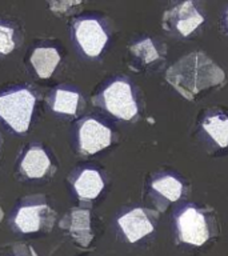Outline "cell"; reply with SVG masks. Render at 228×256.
<instances>
[{
    "instance_id": "d6986e66",
    "label": "cell",
    "mask_w": 228,
    "mask_h": 256,
    "mask_svg": "<svg viewBox=\"0 0 228 256\" xmlns=\"http://www.w3.org/2000/svg\"><path fill=\"white\" fill-rule=\"evenodd\" d=\"M86 4L79 0H62V2H50L48 8L52 14H55L59 18H70L79 12Z\"/></svg>"
},
{
    "instance_id": "7a4b0ae2",
    "label": "cell",
    "mask_w": 228,
    "mask_h": 256,
    "mask_svg": "<svg viewBox=\"0 0 228 256\" xmlns=\"http://www.w3.org/2000/svg\"><path fill=\"white\" fill-rule=\"evenodd\" d=\"M38 95L31 87L18 86L0 94V120L16 134L30 130Z\"/></svg>"
},
{
    "instance_id": "8fae6325",
    "label": "cell",
    "mask_w": 228,
    "mask_h": 256,
    "mask_svg": "<svg viewBox=\"0 0 228 256\" xmlns=\"http://www.w3.org/2000/svg\"><path fill=\"white\" fill-rule=\"evenodd\" d=\"M19 172L28 180H46L55 174V166L43 146L32 144L20 158Z\"/></svg>"
},
{
    "instance_id": "ac0fdd59",
    "label": "cell",
    "mask_w": 228,
    "mask_h": 256,
    "mask_svg": "<svg viewBox=\"0 0 228 256\" xmlns=\"http://www.w3.org/2000/svg\"><path fill=\"white\" fill-rule=\"evenodd\" d=\"M18 46L16 31L11 24L0 20V56H7L15 51Z\"/></svg>"
},
{
    "instance_id": "e0dca14e",
    "label": "cell",
    "mask_w": 228,
    "mask_h": 256,
    "mask_svg": "<svg viewBox=\"0 0 228 256\" xmlns=\"http://www.w3.org/2000/svg\"><path fill=\"white\" fill-rule=\"evenodd\" d=\"M202 128L218 147L228 148V116L220 114L207 116Z\"/></svg>"
},
{
    "instance_id": "ba28073f",
    "label": "cell",
    "mask_w": 228,
    "mask_h": 256,
    "mask_svg": "<svg viewBox=\"0 0 228 256\" xmlns=\"http://www.w3.org/2000/svg\"><path fill=\"white\" fill-rule=\"evenodd\" d=\"M204 22L206 16L198 8L195 2L188 0L175 4L164 12L162 26L163 30L170 32L171 35L187 38L192 35Z\"/></svg>"
},
{
    "instance_id": "9a60e30c",
    "label": "cell",
    "mask_w": 228,
    "mask_h": 256,
    "mask_svg": "<svg viewBox=\"0 0 228 256\" xmlns=\"http://www.w3.org/2000/svg\"><path fill=\"white\" fill-rule=\"evenodd\" d=\"M128 52L130 67L138 72L160 64L164 60V54L159 50L158 43L151 38H146L131 44L128 47Z\"/></svg>"
},
{
    "instance_id": "7402d4cb",
    "label": "cell",
    "mask_w": 228,
    "mask_h": 256,
    "mask_svg": "<svg viewBox=\"0 0 228 256\" xmlns=\"http://www.w3.org/2000/svg\"><path fill=\"white\" fill-rule=\"evenodd\" d=\"M3 218H4V211H3V208H2V206H0V223H2Z\"/></svg>"
},
{
    "instance_id": "277c9868",
    "label": "cell",
    "mask_w": 228,
    "mask_h": 256,
    "mask_svg": "<svg viewBox=\"0 0 228 256\" xmlns=\"http://www.w3.org/2000/svg\"><path fill=\"white\" fill-rule=\"evenodd\" d=\"M56 220V211L44 196H30L20 202L12 214L11 224L24 235L51 231Z\"/></svg>"
},
{
    "instance_id": "4fadbf2b",
    "label": "cell",
    "mask_w": 228,
    "mask_h": 256,
    "mask_svg": "<svg viewBox=\"0 0 228 256\" xmlns=\"http://www.w3.org/2000/svg\"><path fill=\"white\" fill-rule=\"evenodd\" d=\"M72 191L80 202H92L98 199L106 187V180L99 170L86 167L79 170L71 178Z\"/></svg>"
},
{
    "instance_id": "52a82bcc",
    "label": "cell",
    "mask_w": 228,
    "mask_h": 256,
    "mask_svg": "<svg viewBox=\"0 0 228 256\" xmlns=\"http://www.w3.org/2000/svg\"><path fill=\"white\" fill-rule=\"evenodd\" d=\"M114 140L115 134L103 120L94 116L79 120L76 127V144L82 155L91 156L102 152L112 146Z\"/></svg>"
},
{
    "instance_id": "6da1fadb",
    "label": "cell",
    "mask_w": 228,
    "mask_h": 256,
    "mask_svg": "<svg viewBox=\"0 0 228 256\" xmlns=\"http://www.w3.org/2000/svg\"><path fill=\"white\" fill-rule=\"evenodd\" d=\"M166 80L184 99L196 100L206 91L226 84V72L202 51L190 52L166 71Z\"/></svg>"
},
{
    "instance_id": "ffe728a7",
    "label": "cell",
    "mask_w": 228,
    "mask_h": 256,
    "mask_svg": "<svg viewBox=\"0 0 228 256\" xmlns=\"http://www.w3.org/2000/svg\"><path fill=\"white\" fill-rule=\"evenodd\" d=\"M4 256H39L34 247L27 244L16 243L11 244L10 247L6 248V255Z\"/></svg>"
},
{
    "instance_id": "8992f818",
    "label": "cell",
    "mask_w": 228,
    "mask_h": 256,
    "mask_svg": "<svg viewBox=\"0 0 228 256\" xmlns=\"http://www.w3.org/2000/svg\"><path fill=\"white\" fill-rule=\"evenodd\" d=\"M72 39L84 56L99 58L110 42L106 24L95 16H84L72 24Z\"/></svg>"
},
{
    "instance_id": "5bb4252c",
    "label": "cell",
    "mask_w": 228,
    "mask_h": 256,
    "mask_svg": "<svg viewBox=\"0 0 228 256\" xmlns=\"http://www.w3.org/2000/svg\"><path fill=\"white\" fill-rule=\"evenodd\" d=\"M83 98L76 88L70 86H58L48 96L51 111L60 116H78L83 108Z\"/></svg>"
},
{
    "instance_id": "9c48e42d",
    "label": "cell",
    "mask_w": 228,
    "mask_h": 256,
    "mask_svg": "<svg viewBox=\"0 0 228 256\" xmlns=\"http://www.w3.org/2000/svg\"><path fill=\"white\" fill-rule=\"evenodd\" d=\"M159 212L150 208H132L118 218V227L128 243H138L155 231Z\"/></svg>"
},
{
    "instance_id": "603a6c76",
    "label": "cell",
    "mask_w": 228,
    "mask_h": 256,
    "mask_svg": "<svg viewBox=\"0 0 228 256\" xmlns=\"http://www.w3.org/2000/svg\"><path fill=\"white\" fill-rule=\"evenodd\" d=\"M226 22H227V26H228V10L227 12H226Z\"/></svg>"
},
{
    "instance_id": "7c38bea8",
    "label": "cell",
    "mask_w": 228,
    "mask_h": 256,
    "mask_svg": "<svg viewBox=\"0 0 228 256\" xmlns=\"http://www.w3.org/2000/svg\"><path fill=\"white\" fill-rule=\"evenodd\" d=\"M184 191L183 182L171 174H160L150 182V194L158 212H164L172 203L182 199Z\"/></svg>"
},
{
    "instance_id": "44dd1931",
    "label": "cell",
    "mask_w": 228,
    "mask_h": 256,
    "mask_svg": "<svg viewBox=\"0 0 228 256\" xmlns=\"http://www.w3.org/2000/svg\"><path fill=\"white\" fill-rule=\"evenodd\" d=\"M2 151H3V138L0 135V158H2Z\"/></svg>"
},
{
    "instance_id": "2e32d148",
    "label": "cell",
    "mask_w": 228,
    "mask_h": 256,
    "mask_svg": "<svg viewBox=\"0 0 228 256\" xmlns=\"http://www.w3.org/2000/svg\"><path fill=\"white\" fill-rule=\"evenodd\" d=\"M62 62V55L59 50L52 46H39L34 48L30 56L34 71L40 79H50L59 67Z\"/></svg>"
},
{
    "instance_id": "5b68a950",
    "label": "cell",
    "mask_w": 228,
    "mask_h": 256,
    "mask_svg": "<svg viewBox=\"0 0 228 256\" xmlns=\"http://www.w3.org/2000/svg\"><path fill=\"white\" fill-rule=\"evenodd\" d=\"M214 223V216L206 208L188 204L176 215V234L182 243L202 247L211 239Z\"/></svg>"
},
{
    "instance_id": "30bf717a",
    "label": "cell",
    "mask_w": 228,
    "mask_h": 256,
    "mask_svg": "<svg viewBox=\"0 0 228 256\" xmlns=\"http://www.w3.org/2000/svg\"><path fill=\"white\" fill-rule=\"evenodd\" d=\"M62 231L67 232L72 242L82 248H88L95 240L94 216L91 208L74 207L59 222Z\"/></svg>"
},
{
    "instance_id": "3957f363",
    "label": "cell",
    "mask_w": 228,
    "mask_h": 256,
    "mask_svg": "<svg viewBox=\"0 0 228 256\" xmlns=\"http://www.w3.org/2000/svg\"><path fill=\"white\" fill-rule=\"evenodd\" d=\"M92 103L123 122H131L139 114V104L132 84L123 78L110 82L102 91L92 96Z\"/></svg>"
}]
</instances>
